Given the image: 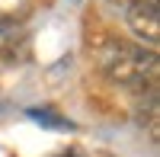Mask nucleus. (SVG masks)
Here are the masks:
<instances>
[{"label": "nucleus", "instance_id": "20e7f679", "mask_svg": "<svg viewBox=\"0 0 160 157\" xmlns=\"http://www.w3.org/2000/svg\"><path fill=\"white\" fill-rule=\"evenodd\" d=\"M0 3H19V0H0Z\"/></svg>", "mask_w": 160, "mask_h": 157}, {"label": "nucleus", "instance_id": "f03ea898", "mask_svg": "<svg viewBox=\"0 0 160 157\" xmlns=\"http://www.w3.org/2000/svg\"><path fill=\"white\" fill-rule=\"evenodd\" d=\"M125 23L135 32V38H141V45L154 48L160 42V3L157 0H131L125 7Z\"/></svg>", "mask_w": 160, "mask_h": 157}, {"label": "nucleus", "instance_id": "7ed1b4c3", "mask_svg": "<svg viewBox=\"0 0 160 157\" xmlns=\"http://www.w3.org/2000/svg\"><path fill=\"white\" fill-rule=\"evenodd\" d=\"M26 115H29V119H35L38 125L51 128V132H74V122H71V119H64L61 112L48 109V106H42V109H38V106H32V109L26 112Z\"/></svg>", "mask_w": 160, "mask_h": 157}, {"label": "nucleus", "instance_id": "f257e3e1", "mask_svg": "<svg viewBox=\"0 0 160 157\" xmlns=\"http://www.w3.org/2000/svg\"><path fill=\"white\" fill-rule=\"evenodd\" d=\"M99 71L112 84L128 87V90H144L157 84V51L144 45H131L122 38H102L93 48Z\"/></svg>", "mask_w": 160, "mask_h": 157}]
</instances>
